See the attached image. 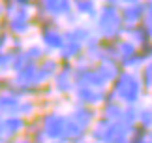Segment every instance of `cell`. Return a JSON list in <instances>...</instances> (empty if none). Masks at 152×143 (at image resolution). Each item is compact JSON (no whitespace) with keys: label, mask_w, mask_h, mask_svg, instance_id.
I'll list each match as a JSON object with an SVG mask.
<instances>
[{"label":"cell","mask_w":152,"mask_h":143,"mask_svg":"<svg viewBox=\"0 0 152 143\" xmlns=\"http://www.w3.org/2000/svg\"><path fill=\"white\" fill-rule=\"evenodd\" d=\"M94 2L98 4H105V6H113V8H120L122 6V0H94Z\"/></svg>","instance_id":"obj_30"},{"label":"cell","mask_w":152,"mask_h":143,"mask_svg":"<svg viewBox=\"0 0 152 143\" xmlns=\"http://www.w3.org/2000/svg\"><path fill=\"white\" fill-rule=\"evenodd\" d=\"M147 134H148V138L152 139V128H150V130H147Z\"/></svg>","instance_id":"obj_32"},{"label":"cell","mask_w":152,"mask_h":143,"mask_svg":"<svg viewBox=\"0 0 152 143\" xmlns=\"http://www.w3.org/2000/svg\"><path fill=\"white\" fill-rule=\"evenodd\" d=\"M72 8L79 17H86V19H94L98 13V6L94 0H72Z\"/></svg>","instance_id":"obj_16"},{"label":"cell","mask_w":152,"mask_h":143,"mask_svg":"<svg viewBox=\"0 0 152 143\" xmlns=\"http://www.w3.org/2000/svg\"><path fill=\"white\" fill-rule=\"evenodd\" d=\"M0 15H2V6H0Z\"/></svg>","instance_id":"obj_35"},{"label":"cell","mask_w":152,"mask_h":143,"mask_svg":"<svg viewBox=\"0 0 152 143\" xmlns=\"http://www.w3.org/2000/svg\"><path fill=\"white\" fill-rule=\"evenodd\" d=\"M19 94H13V92H6V94H0V113L2 115H11L13 117L17 111H19Z\"/></svg>","instance_id":"obj_18"},{"label":"cell","mask_w":152,"mask_h":143,"mask_svg":"<svg viewBox=\"0 0 152 143\" xmlns=\"http://www.w3.org/2000/svg\"><path fill=\"white\" fill-rule=\"evenodd\" d=\"M39 128L45 136L47 141H62L64 138V128H66V113L51 109L49 113H45L39 121Z\"/></svg>","instance_id":"obj_4"},{"label":"cell","mask_w":152,"mask_h":143,"mask_svg":"<svg viewBox=\"0 0 152 143\" xmlns=\"http://www.w3.org/2000/svg\"><path fill=\"white\" fill-rule=\"evenodd\" d=\"M118 122H122L132 132V128L137 124V105H124V109H122V117H120Z\"/></svg>","instance_id":"obj_25"},{"label":"cell","mask_w":152,"mask_h":143,"mask_svg":"<svg viewBox=\"0 0 152 143\" xmlns=\"http://www.w3.org/2000/svg\"><path fill=\"white\" fill-rule=\"evenodd\" d=\"M64 30H60L53 19H45L42 25V47L45 49L47 55L58 53V49L64 45Z\"/></svg>","instance_id":"obj_5"},{"label":"cell","mask_w":152,"mask_h":143,"mask_svg":"<svg viewBox=\"0 0 152 143\" xmlns=\"http://www.w3.org/2000/svg\"><path fill=\"white\" fill-rule=\"evenodd\" d=\"M122 109H124V105L118 102H105L102 104V109H98V113L102 119H107V121H120Z\"/></svg>","instance_id":"obj_20"},{"label":"cell","mask_w":152,"mask_h":143,"mask_svg":"<svg viewBox=\"0 0 152 143\" xmlns=\"http://www.w3.org/2000/svg\"><path fill=\"white\" fill-rule=\"evenodd\" d=\"M10 28L13 34H19V36L28 32V28H30V15L25 10H17L10 19Z\"/></svg>","instance_id":"obj_15"},{"label":"cell","mask_w":152,"mask_h":143,"mask_svg":"<svg viewBox=\"0 0 152 143\" xmlns=\"http://www.w3.org/2000/svg\"><path fill=\"white\" fill-rule=\"evenodd\" d=\"M137 74H139V79H141L145 96H147V94H152V60H147V62H145L143 68L139 70Z\"/></svg>","instance_id":"obj_22"},{"label":"cell","mask_w":152,"mask_h":143,"mask_svg":"<svg viewBox=\"0 0 152 143\" xmlns=\"http://www.w3.org/2000/svg\"><path fill=\"white\" fill-rule=\"evenodd\" d=\"M128 143H152V139L148 138V134H147V130H143L141 126H133L132 128V132H130V141Z\"/></svg>","instance_id":"obj_27"},{"label":"cell","mask_w":152,"mask_h":143,"mask_svg":"<svg viewBox=\"0 0 152 143\" xmlns=\"http://www.w3.org/2000/svg\"><path fill=\"white\" fill-rule=\"evenodd\" d=\"M88 139L94 143H128L130 130L118 121H107L98 117L94 126L88 130Z\"/></svg>","instance_id":"obj_3"},{"label":"cell","mask_w":152,"mask_h":143,"mask_svg":"<svg viewBox=\"0 0 152 143\" xmlns=\"http://www.w3.org/2000/svg\"><path fill=\"white\" fill-rule=\"evenodd\" d=\"M83 143H94V141H90V139H86V141H83Z\"/></svg>","instance_id":"obj_34"},{"label":"cell","mask_w":152,"mask_h":143,"mask_svg":"<svg viewBox=\"0 0 152 143\" xmlns=\"http://www.w3.org/2000/svg\"><path fill=\"white\" fill-rule=\"evenodd\" d=\"M60 60L55 57H45L43 60L38 62V85H43V83L51 81L55 74L60 70Z\"/></svg>","instance_id":"obj_13"},{"label":"cell","mask_w":152,"mask_h":143,"mask_svg":"<svg viewBox=\"0 0 152 143\" xmlns=\"http://www.w3.org/2000/svg\"><path fill=\"white\" fill-rule=\"evenodd\" d=\"M94 23V34L100 40H107V41H116L124 36V23L120 19V11L118 8L113 6H105L102 4L98 8L96 17L92 19Z\"/></svg>","instance_id":"obj_2"},{"label":"cell","mask_w":152,"mask_h":143,"mask_svg":"<svg viewBox=\"0 0 152 143\" xmlns=\"http://www.w3.org/2000/svg\"><path fill=\"white\" fill-rule=\"evenodd\" d=\"M38 8H42L45 19H60L72 11V0H38Z\"/></svg>","instance_id":"obj_9"},{"label":"cell","mask_w":152,"mask_h":143,"mask_svg":"<svg viewBox=\"0 0 152 143\" xmlns=\"http://www.w3.org/2000/svg\"><path fill=\"white\" fill-rule=\"evenodd\" d=\"M143 64H145V58L141 57V53H135V55H132V57H124V58H118V66L122 70H130V72H139L143 68Z\"/></svg>","instance_id":"obj_21"},{"label":"cell","mask_w":152,"mask_h":143,"mask_svg":"<svg viewBox=\"0 0 152 143\" xmlns=\"http://www.w3.org/2000/svg\"><path fill=\"white\" fill-rule=\"evenodd\" d=\"M124 38H128L132 43H135L139 49L145 47L147 43L152 41V34L147 30V27L143 23L139 25H132V27H124Z\"/></svg>","instance_id":"obj_12"},{"label":"cell","mask_w":152,"mask_h":143,"mask_svg":"<svg viewBox=\"0 0 152 143\" xmlns=\"http://www.w3.org/2000/svg\"><path fill=\"white\" fill-rule=\"evenodd\" d=\"M34 109H36V104H34V102H21V104H19V111H17V115H25V117H28V115H32V113H34Z\"/></svg>","instance_id":"obj_28"},{"label":"cell","mask_w":152,"mask_h":143,"mask_svg":"<svg viewBox=\"0 0 152 143\" xmlns=\"http://www.w3.org/2000/svg\"><path fill=\"white\" fill-rule=\"evenodd\" d=\"M94 28L90 25H85V23H79V25L75 27H69L68 30H64V40L66 41H75V43L79 45H86L88 41L94 38Z\"/></svg>","instance_id":"obj_10"},{"label":"cell","mask_w":152,"mask_h":143,"mask_svg":"<svg viewBox=\"0 0 152 143\" xmlns=\"http://www.w3.org/2000/svg\"><path fill=\"white\" fill-rule=\"evenodd\" d=\"M109 91L113 92L116 102L122 105H139V102L145 96L139 74L130 70H122L116 75V79L109 83Z\"/></svg>","instance_id":"obj_1"},{"label":"cell","mask_w":152,"mask_h":143,"mask_svg":"<svg viewBox=\"0 0 152 143\" xmlns=\"http://www.w3.org/2000/svg\"><path fill=\"white\" fill-rule=\"evenodd\" d=\"M26 128V122H25V119L23 117H8V119H4V141L8 139V138H13V136H17L21 132V130H25Z\"/></svg>","instance_id":"obj_19"},{"label":"cell","mask_w":152,"mask_h":143,"mask_svg":"<svg viewBox=\"0 0 152 143\" xmlns=\"http://www.w3.org/2000/svg\"><path fill=\"white\" fill-rule=\"evenodd\" d=\"M49 143H66V141H49Z\"/></svg>","instance_id":"obj_33"},{"label":"cell","mask_w":152,"mask_h":143,"mask_svg":"<svg viewBox=\"0 0 152 143\" xmlns=\"http://www.w3.org/2000/svg\"><path fill=\"white\" fill-rule=\"evenodd\" d=\"M73 98H75V102H77V104L98 107V105L103 104L105 91H102V88H94V87H75Z\"/></svg>","instance_id":"obj_8"},{"label":"cell","mask_w":152,"mask_h":143,"mask_svg":"<svg viewBox=\"0 0 152 143\" xmlns=\"http://www.w3.org/2000/svg\"><path fill=\"white\" fill-rule=\"evenodd\" d=\"M23 53H25V57H26L28 62H36V64H38L39 60H43L45 55H47L42 45H30V47H26Z\"/></svg>","instance_id":"obj_26"},{"label":"cell","mask_w":152,"mask_h":143,"mask_svg":"<svg viewBox=\"0 0 152 143\" xmlns=\"http://www.w3.org/2000/svg\"><path fill=\"white\" fill-rule=\"evenodd\" d=\"M118 11H120V19L124 23V27H132V25L143 23V13H145L143 2H139V4H122L118 8Z\"/></svg>","instance_id":"obj_11"},{"label":"cell","mask_w":152,"mask_h":143,"mask_svg":"<svg viewBox=\"0 0 152 143\" xmlns=\"http://www.w3.org/2000/svg\"><path fill=\"white\" fill-rule=\"evenodd\" d=\"M56 55L60 62H75L83 55V45L75 43V41H64V45L58 49Z\"/></svg>","instance_id":"obj_14"},{"label":"cell","mask_w":152,"mask_h":143,"mask_svg":"<svg viewBox=\"0 0 152 143\" xmlns=\"http://www.w3.org/2000/svg\"><path fill=\"white\" fill-rule=\"evenodd\" d=\"M53 92L60 94V96H68L73 94L75 91V79H73V62H62L60 70L53 77Z\"/></svg>","instance_id":"obj_6"},{"label":"cell","mask_w":152,"mask_h":143,"mask_svg":"<svg viewBox=\"0 0 152 143\" xmlns=\"http://www.w3.org/2000/svg\"><path fill=\"white\" fill-rule=\"evenodd\" d=\"M66 117L69 119L72 122H75L81 130H85L88 134V130L94 126L96 119L100 117L98 113V107H90V105H83V104H75L69 113H66Z\"/></svg>","instance_id":"obj_7"},{"label":"cell","mask_w":152,"mask_h":143,"mask_svg":"<svg viewBox=\"0 0 152 143\" xmlns=\"http://www.w3.org/2000/svg\"><path fill=\"white\" fill-rule=\"evenodd\" d=\"M137 126L143 130L152 128V105H137Z\"/></svg>","instance_id":"obj_23"},{"label":"cell","mask_w":152,"mask_h":143,"mask_svg":"<svg viewBox=\"0 0 152 143\" xmlns=\"http://www.w3.org/2000/svg\"><path fill=\"white\" fill-rule=\"evenodd\" d=\"M79 19H81V17L75 13L73 10H72V11H68V13L64 15V23H66L68 27H75V25H79V23H81Z\"/></svg>","instance_id":"obj_29"},{"label":"cell","mask_w":152,"mask_h":143,"mask_svg":"<svg viewBox=\"0 0 152 143\" xmlns=\"http://www.w3.org/2000/svg\"><path fill=\"white\" fill-rule=\"evenodd\" d=\"M139 51V47L135 43H132L128 38L122 36L120 40H116V53H118V58H124V57H132Z\"/></svg>","instance_id":"obj_24"},{"label":"cell","mask_w":152,"mask_h":143,"mask_svg":"<svg viewBox=\"0 0 152 143\" xmlns=\"http://www.w3.org/2000/svg\"><path fill=\"white\" fill-rule=\"evenodd\" d=\"M143 2V0H122V4H139Z\"/></svg>","instance_id":"obj_31"},{"label":"cell","mask_w":152,"mask_h":143,"mask_svg":"<svg viewBox=\"0 0 152 143\" xmlns=\"http://www.w3.org/2000/svg\"><path fill=\"white\" fill-rule=\"evenodd\" d=\"M96 70H98V74L102 75V79L107 83L111 81H115L116 79V75L122 72V68L118 66V62H115V60H103V62H98L96 64Z\"/></svg>","instance_id":"obj_17"}]
</instances>
